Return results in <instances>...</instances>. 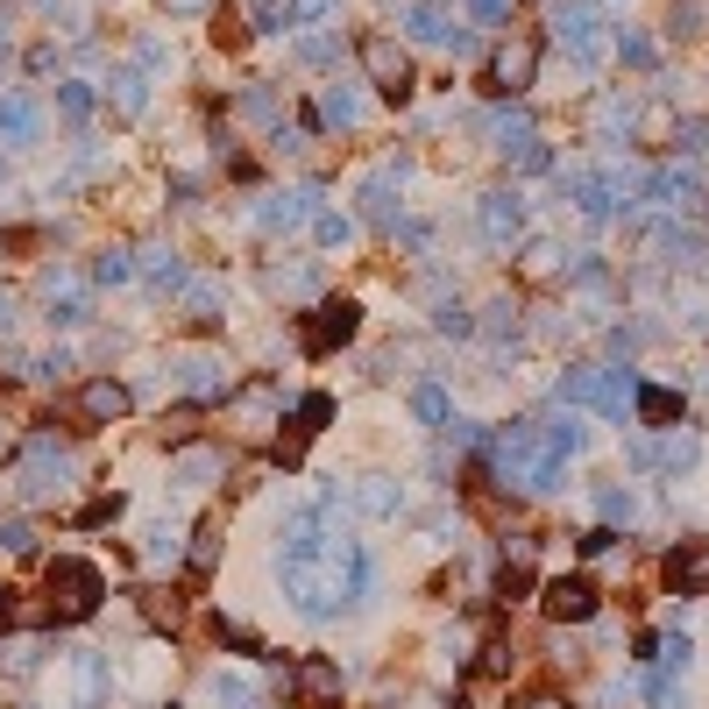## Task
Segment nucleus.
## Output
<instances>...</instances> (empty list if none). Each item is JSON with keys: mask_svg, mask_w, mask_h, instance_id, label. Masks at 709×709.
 Instances as JSON below:
<instances>
[{"mask_svg": "<svg viewBox=\"0 0 709 709\" xmlns=\"http://www.w3.org/2000/svg\"><path fill=\"white\" fill-rule=\"evenodd\" d=\"M433 319H440V334H469V327H475V319H469V305H454V298H447V305H440V313H433Z\"/></svg>", "mask_w": 709, "mask_h": 709, "instance_id": "nucleus-35", "label": "nucleus"}, {"mask_svg": "<svg viewBox=\"0 0 709 709\" xmlns=\"http://www.w3.org/2000/svg\"><path fill=\"white\" fill-rule=\"evenodd\" d=\"M603 519H610V525H631V519H639V504H631V490H603Z\"/></svg>", "mask_w": 709, "mask_h": 709, "instance_id": "nucleus-33", "label": "nucleus"}, {"mask_svg": "<svg viewBox=\"0 0 709 709\" xmlns=\"http://www.w3.org/2000/svg\"><path fill=\"white\" fill-rule=\"evenodd\" d=\"M170 14H214V0H170Z\"/></svg>", "mask_w": 709, "mask_h": 709, "instance_id": "nucleus-43", "label": "nucleus"}, {"mask_svg": "<svg viewBox=\"0 0 709 709\" xmlns=\"http://www.w3.org/2000/svg\"><path fill=\"white\" fill-rule=\"evenodd\" d=\"M667 29H674V36H696V29H702V8H696V0H688V8L674 0V22H667Z\"/></svg>", "mask_w": 709, "mask_h": 709, "instance_id": "nucleus-37", "label": "nucleus"}, {"mask_svg": "<svg viewBox=\"0 0 709 709\" xmlns=\"http://www.w3.org/2000/svg\"><path fill=\"white\" fill-rule=\"evenodd\" d=\"M36 128H43V114H36L22 92H14V100H0V136H8V142H29Z\"/></svg>", "mask_w": 709, "mask_h": 709, "instance_id": "nucleus-19", "label": "nucleus"}, {"mask_svg": "<svg viewBox=\"0 0 709 709\" xmlns=\"http://www.w3.org/2000/svg\"><path fill=\"white\" fill-rule=\"evenodd\" d=\"M0 546H8V553H29V546H36V532L14 519V525H0Z\"/></svg>", "mask_w": 709, "mask_h": 709, "instance_id": "nucleus-36", "label": "nucleus"}, {"mask_svg": "<svg viewBox=\"0 0 709 709\" xmlns=\"http://www.w3.org/2000/svg\"><path fill=\"white\" fill-rule=\"evenodd\" d=\"M532 709H553V702H532Z\"/></svg>", "mask_w": 709, "mask_h": 709, "instance_id": "nucleus-44", "label": "nucleus"}, {"mask_svg": "<svg viewBox=\"0 0 709 709\" xmlns=\"http://www.w3.org/2000/svg\"><path fill=\"white\" fill-rule=\"evenodd\" d=\"M674 142H681V149H709V121H688V128H674Z\"/></svg>", "mask_w": 709, "mask_h": 709, "instance_id": "nucleus-40", "label": "nucleus"}, {"mask_svg": "<svg viewBox=\"0 0 709 709\" xmlns=\"http://www.w3.org/2000/svg\"><path fill=\"white\" fill-rule=\"evenodd\" d=\"M284 589L305 618H334L370 589V553L341 525H327V511H298L284 525Z\"/></svg>", "mask_w": 709, "mask_h": 709, "instance_id": "nucleus-1", "label": "nucleus"}, {"mask_svg": "<svg viewBox=\"0 0 709 709\" xmlns=\"http://www.w3.org/2000/svg\"><path fill=\"white\" fill-rule=\"evenodd\" d=\"M79 418H86V426H121V418H128V383L92 376L79 391Z\"/></svg>", "mask_w": 709, "mask_h": 709, "instance_id": "nucleus-12", "label": "nucleus"}, {"mask_svg": "<svg viewBox=\"0 0 709 709\" xmlns=\"http://www.w3.org/2000/svg\"><path fill=\"white\" fill-rule=\"evenodd\" d=\"M142 618L157 631H178L185 624V597H178V589H142Z\"/></svg>", "mask_w": 709, "mask_h": 709, "instance_id": "nucleus-18", "label": "nucleus"}, {"mask_svg": "<svg viewBox=\"0 0 709 709\" xmlns=\"http://www.w3.org/2000/svg\"><path fill=\"white\" fill-rule=\"evenodd\" d=\"M214 702H220V709H256V696H248L242 674H220V681H214Z\"/></svg>", "mask_w": 709, "mask_h": 709, "instance_id": "nucleus-29", "label": "nucleus"}, {"mask_svg": "<svg viewBox=\"0 0 709 709\" xmlns=\"http://www.w3.org/2000/svg\"><path fill=\"white\" fill-rule=\"evenodd\" d=\"M646 191H653L660 206H674V214H702V185H696V170H660V178L646 185Z\"/></svg>", "mask_w": 709, "mask_h": 709, "instance_id": "nucleus-14", "label": "nucleus"}, {"mask_svg": "<svg viewBox=\"0 0 709 709\" xmlns=\"http://www.w3.org/2000/svg\"><path fill=\"white\" fill-rule=\"evenodd\" d=\"M490 469H496L504 490H553L568 462L546 447V426H525V418H519V426H504L490 440Z\"/></svg>", "mask_w": 709, "mask_h": 709, "instance_id": "nucleus-2", "label": "nucleus"}, {"mask_svg": "<svg viewBox=\"0 0 709 709\" xmlns=\"http://www.w3.org/2000/svg\"><path fill=\"white\" fill-rule=\"evenodd\" d=\"M57 107H65L71 121H86V114H92V86H79V79H71V86H57Z\"/></svg>", "mask_w": 709, "mask_h": 709, "instance_id": "nucleus-32", "label": "nucleus"}, {"mask_svg": "<svg viewBox=\"0 0 709 709\" xmlns=\"http://www.w3.org/2000/svg\"><path fill=\"white\" fill-rule=\"evenodd\" d=\"M284 14H292V22H298V29H313V22H319V14H327V0H292V8H284Z\"/></svg>", "mask_w": 709, "mask_h": 709, "instance_id": "nucleus-38", "label": "nucleus"}, {"mask_svg": "<svg viewBox=\"0 0 709 709\" xmlns=\"http://www.w3.org/2000/svg\"><path fill=\"white\" fill-rule=\"evenodd\" d=\"M362 214H370L376 227H397V185L391 178H370V185H362Z\"/></svg>", "mask_w": 709, "mask_h": 709, "instance_id": "nucleus-20", "label": "nucleus"}, {"mask_svg": "<svg viewBox=\"0 0 709 709\" xmlns=\"http://www.w3.org/2000/svg\"><path fill=\"white\" fill-rule=\"evenodd\" d=\"M362 71H370V79H376V92H383V100H412V57H405V43H397V36H362Z\"/></svg>", "mask_w": 709, "mask_h": 709, "instance_id": "nucleus-4", "label": "nucleus"}, {"mask_svg": "<svg viewBox=\"0 0 709 709\" xmlns=\"http://www.w3.org/2000/svg\"><path fill=\"white\" fill-rule=\"evenodd\" d=\"M667 589L674 597H709V540H681L667 553Z\"/></svg>", "mask_w": 709, "mask_h": 709, "instance_id": "nucleus-10", "label": "nucleus"}, {"mask_svg": "<svg viewBox=\"0 0 709 709\" xmlns=\"http://www.w3.org/2000/svg\"><path fill=\"white\" fill-rule=\"evenodd\" d=\"M525 589H532V568H525V561H511L504 574H496V603H519Z\"/></svg>", "mask_w": 709, "mask_h": 709, "instance_id": "nucleus-28", "label": "nucleus"}, {"mask_svg": "<svg viewBox=\"0 0 709 709\" xmlns=\"http://www.w3.org/2000/svg\"><path fill=\"white\" fill-rule=\"evenodd\" d=\"M412 412L426 418V426H447V418H454V412H447V391H440V383H426V391L412 397Z\"/></svg>", "mask_w": 709, "mask_h": 709, "instance_id": "nucleus-25", "label": "nucleus"}, {"mask_svg": "<svg viewBox=\"0 0 709 709\" xmlns=\"http://www.w3.org/2000/svg\"><path fill=\"white\" fill-rule=\"evenodd\" d=\"M546 29H553V43L574 50V57H603V8L597 0H553Z\"/></svg>", "mask_w": 709, "mask_h": 709, "instance_id": "nucleus-5", "label": "nucleus"}, {"mask_svg": "<svg viewBox=\"0 0 709 709\" xmlns=\"http://www.w3.org/2000/svg\"><path fill=\"white\" fill-rule=\"evenodd\" d=\"M107 100L121 107V114H142V107H149V92H142V71H114V79H107Z\"/></svg>", "mask_w": 709, "mask_h": 709, "instance_id": "nucleus-22", "label": "nucleus"}, {"mask_svg": "<svg viewBox=\"0 0 709 709\" xmlns=\"http://www.w3.org/2000/svg\"><path fill=\"white\" fill-rule=\"evenodd\" d=\"M355 327H362V305L355 298H327V305L305 313L298 341H305V355H327V348H341V341H355Z\"/></svg>", "mask_w": 709, "mask_h": 709, "instance_id": "nucleus-6", "label": "nucleus"}, {"mask_svg": "<svg viewBox=\"0 0 709 709\" xmlns=\"http://www.w3.org/2000/svg\"><path fill=\"white\" fill-rule=\"evenodd\" d=\"M540 610L553 624H589V618H597V582H589V574H553Z\"/></svg>", "mask_w": 709, "mask_h": 709, "instance_id": "nucleus-7", "label": "nucleus"}, {"mask_svg": "<svg viewBox=\"0 0 709 709\" xmlns=\"http://www.w3.org/2000/svg\"><path fill=\"white\" fill-rule=\"evenodd\" d=\"M327 418H334V397H327V391L298 397V426H305V433H319V426H327Z\"/></svg>", "mask_w": 709, "mask_h": 709, "instance_id": "nucleus-27", "label": "nucleus"}, {"mask_svg": "<svg viewBox=\"0 0 709 709\" xmlns=\"http://www.w3.org/2000/svg\"><path fill=\"white\" fill-rule=\"evenodd\" d=\"M618 57H624L631 71H646V65H653V43H646L639 29H624V36H618Z\"/></svg>", "mask_w": 709, "mask_h": 709, "instance_id": "nucleus-31", "label": "nucleus"}, {"mask_svg": "<svg viewBox=\"0 0 709 709\" xmlns=\"http://www.w3.org/2000/svg\"><path fill=\"white\" fill-rule=\"evenodd\" d=\"M475 220H483V235L496 248H511V242H519V227H525V199H519V191H483Z\"/></svg>", "mask_w": 709, "mask_h": 709, "instance_id": "nucleus-11", "label": "nucleus"}, {"mask_svg": "<svg viewBox=\"0 0 709 709\" xmlns=\"http://www.w3.org/2000/svg\"><path fill=\"white\" fill-rule=\"evenodd\" d=\"M191 433H199V412H191V405L164 412V440H191Z\"/></svg>", "mask_w": 709, "mask_h": 709, "instance_id": "nucleus-34", "label": "nucleus"}, {"mask_svg": "<svg viewBox=\"0 0 709 709\" xmlns=\"http://www.w3.org/2000/svg\"><path fill=\"white\" fill-rule=\"evenodd\" d=\"M532 71H540V36H511V43L490 57V92H504V100H511V92L532 86Z\"/></svg>", "mask_w": 709, "mask_h": 709, "instance_id": "nucleus-8", "label": "nucleus"}, {"mask_svg": "<svg viewBox=\"0 0 709 709\" xmlns=\"http://www.w3.org/2000/svg\"><path fill=\"white\" fill-rule=\"evenodd\" d=\"M298 57H305V65H327V57H334V43H327V36H305V43H298Z\"/></svg>", "mask_w": 709, "mask_h": 709, "instance_id": "nucleus-41", "label": "nucleus"}, {"mask_svg": "<svg viewBox=\"0 0 709 709\" xmlns=\"http://www.w3.org/2000/svg\"><path fill=\"white\" fill-rule=\"evenodd\" d=\"M405 36L412 43H447V50H469V29H454V14L447 8H405Z\"/></svg>", "mask_w": 709, "mask_h": 709, "instance_id": "nucleus-13", "label": "nucleus"}, {"mask_svg": "<svg viewBox=\"0 0 709 709\" xmlns=\"http://www.w3.org/2000/svg\"><path fill=\"white\" fill-rule=\"evenodd\" d=\"M469 14H475V22H504L511 0H469Z\"/></svg>", "mask_w": 709, "mask_h": 709, "instance_id": "nucleus-39", "label": "nucleus"}, {"mask_svg": "<svg viewBox=\"0 0 709 709\" xmlns=\"http://www.w3.org/2000/svg\"><path fill=\"white\" fill-rule=\"evenodd\" d=\"M92 277H100V284H128V277H136V256H128V248H107V256L92 263Z\"/></svg>", "mask_w": 709, "mask_h": 709, "instance_id": "nucleus-24", "label": "nucleus"}, {"mask_svg": "<svg viewBox=\"0 0 709 709\" xmlns=\"http://www.w3.org/2000/svg\"><path fill=\"white\" fill-rule=\"evenodd\" d=\"M284 688H292L305 709H334V702H341V667L313 653V660H298L292 674H284Z\"/></svg>", "mask_w": 709, "mask_h": 709, "instance_id": "nucleus-9", "label": "nucleus"}, {"mask_svg": "<svg viewBox=\"0 0 709 709\" xmlns=\"http://www.w3.org/2000/svg\"><path fill=\"white\" fill-rule=\"evenodd\" d=\"M313 242L319 248H348L355 242V220L348 214H313Z\"/></svg>", "mask_w": 709, "mask_h": 709, "instance_id": "nucleus-23", "label": "nucleus"}, {"mask_svg": "<svg viewBox=\"0 0 709 709\" xmlns=\"http://www.w3.org/2000/svg\"><path fill=\"white\" fill-rule=\"evenodd\" d=\"M100 597H107V574L92 568V561H79V553L50 561V610H57V624L92 618V610H100Z\"/></svg>", "mask_w": 709, "mask_h": 709, "instance_id": "nucleus-3", "label": "nucleus"}, {"mask_svg": "<svg viewBox=\"0 0 709 709\" xmlns=\"http://www.w3.org/2000/svg\"><path fill=\"white\" fill-rule=\"evenodd\" d=\"M397 504H405V490L391 475H362L355 483V511H370V519H397Z\"/></svg>", "mask_w": 709, "mask_h": 709, "instance_id": "nucleus-16", "label": "nucleus"}, {"mask_svg": "<svg viewBox=\"0 0 709 709\" xmlns=\"http://www.w3.org/2000/svg\"><path fill=\"white\" fill-rule=\"evenodd\" d=\"M610 546H618V532H610V525H597V532H582V553H610Z\"/></svg>", "mask_w": 709, "mask_h": 709, "instance_id": "nucleus-42", "label": "nucleus"}, {"mask_svg": "<svg viewBox=\"0 0 709 709\" xmlns=\"http://www.w3.org/2000/svg\"><path fill=\"white\" fill-rule=\"evenodd\" d=\"M696 454H702V447H696V433H674V440H667V454H660V462L681 475V469H696Z\"/></svg>", "mask_w": 709, "mask_h": 709, "instance_id": "nucleus-30", "label": "nucleus"}, {"mask_svg": "<svg viewBox=\"0 0 709 709\" xmlns=\"http://www.w3.org/2000/svg\"><path fill=\"white\" fill-rule=\"evenodd\" d=\"M319 121H327V128H355V121H362V100H355L348 86H327V100H319Z\"/></svg>", "mask_w": 709, "mask_h": 709, "instance_id": "nucleus-21", "label": "nucleus"}, {"mask_svg": "<svg viewBox=\"0 0 709 709\" xmlns=\"http://www.w3.org/2000/svg\"><path fill=\"white\" fill-rule=\"evenodd\" d=\"M639 418L646 426H660V433H674V418H681V391H667V383H639Z\"/></svg>", "mask_w": 709, "mask_h": 709, "instance_id": "nucleus-15", "label": "nucleus"}, {"mask_svg": "<svg viewBox=\"0 0 709 709\" xmlns=\"http://www.w3.org/2000/svg\"><path fill=\"white\" fill-rule=\"evenodd\" d=\"M305 214H313V191H277V199H263V227H298Z\"/></svg>", "mask_w": 709, "mask_h": 709, "instance_id": "nucleus-17", "label": "nucleus"}, {"mask_svg": "<svg viewBox=\"0 0 709 709\" xmlns=\"http://www.w3.org/2000/svg\"><path fill=\"white\" fill-rule=\"evenodd\" d=\"M214 43H220V50H242V43H248V29H242L235 8H214Z\"/></svg>", "mask_w": 709, "mask_h": 709, "instance_id": "nucleus-26", "label": "nucleus"}]
</instances>
